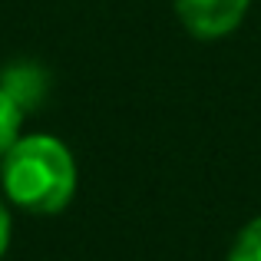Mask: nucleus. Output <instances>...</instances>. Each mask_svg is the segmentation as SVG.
I'll return each instance as SVG.
<instances>
[{
	"mask_svg": "<svg viewBox=\"0 0 261 261\" xmlns=\"http://www.w3.org/2000/svg\"><path fill=\"white\" fill-rule=\"evenodd\" d=\"M0 185L10 205L30 215H60L80 185L70 146L50 133L20 136L0 159Z\"/></svg>",
	"mask_w": 261,
	"mask_h": 261,
	"instance_id": "f257e3e1",
	"label": "nucleus"
},
{
	"mask_svg": "<svg viewBox=\"0 0 261 261\" xmlns=\"http://www.w3.org/2000/svg\"><path fill=\"white\" fill-rule=\"evenodd\" d=\"M251 0H175V17L195 40H222L248 17Z\"/></svg>",
	"mask_w": 261,
	"mask_h": 261,
	"instance_id": "f03ea898",
	"label": "nucleus"
},
{
	"mask_svg": "<svg viewBox=\"0 0 261 261\" xmlns=\"http://www.w3.org/2000/svg\"><path fill=\"white\" fill-rule=\"evenodd\" d=\"M0 89H4L27 116V113L43 106L46 93H50V76H46V70L40 63H33V60H17V63H7L4 70H0Z\"/></svg>",
	"mask_w": 261,
	"mask_h": 261,
	"instance_id": "7ed1b4c3",
	"label": "nucleus"
},
{
	"mask_svg": "<svg viewBox=\"0 0 261 261\" xmlns=\"http://www.w3.org/2000/svg\"><path fill=\"white\" fill-rule=\"evenodd\" d=\"M225 261H261V215L238 228Z\"/></svg>",
	"mask_w": 261,
	"mask_h": 261,
	"instance_id": "20e7f679",
	"label": "nucleus"
},
{
	"mask_svg": "<svg viewBox=\"0 0 261 261\" xmlns=\"http://www.w3.org/2000/svg\"><path fill=\"white\" fill-rule=\"evenodd\" d=\"M20 126H23V109L0 89V159H4L7 149L20 139Z\"/></svg>",
	"mask_w": 261,
	"mask_h": 261,
	"instance_id": "39448f33",
	"label": "nucleus"
},
{
	"mask_svg": "<svg viewBox=\"0 0 261 261\" xmlns=\"http://www.w3.org/2000/svg\"><path fill=\"white\" fill-rule=\"evenodd\" d=\"M10 231H13V222H10V208H7V202L0 198V258L7 255V248H10Z\"/></svg>",
	"mask_w": 261,
	"mask_h": 261,
	"instance_id": "423d86ee",
	"label": "nucleus"
}]
</instances>
